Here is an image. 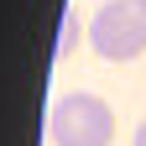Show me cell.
I'll return each mask as SVG.
<instances>
[{"label": "cell", "mask_w": 146, "mask_h": 146, "mask_svg": "<svg viewBox=\"0 0 146 146\" xmlns=\"http://www.w3.org/2000/svg\"><path fill=\"white\" fill-rule=\"evenodd\" d=\"M47 136L52 146H110L115 141V110H110V99L89 94V89L58 94L47 115Z\"/></svg>", "instance_id": "1"}, {"label": "cell", "mask_w": 146, "mask_h": 146, "mask_svg": "<svg viewBox=\"0 0 146 146\" xmlns=\"http://www.w3.org/2000/svg\"><path fill=\"white\" fill-rule=\"evenodd\" d=\"M89 42L110 63H131L146 52V5L141 0H104L89 21Z\"/></svg>", "instance_id": "2"}, {"label": "cell", "mask_w": 146, "mask_h": 146, "mask_svg": "<svg viewBox=\"0 0 146 146\" xmlns=\"http://www.w3.org/2000/svg\"><path fill=\"white\" fill-rule=\"evenodd\" d=\"M136 146H146V120H141V125H136Z\"/></svg>", "instance_id": "3"}, {"label": "cell", "mask_w": 146, "mask_h": 146, "mask_svg": "<svg viewBox=\"0 0 146 146\" xmlns=\"http://www.w3.org/2000/svg\"><path fill=\"white\" fill-rule=\"evenodd\" d=\"M141 5H146V0H141Z\"/></svg>", "instance_id": "4"}]
</instances>
